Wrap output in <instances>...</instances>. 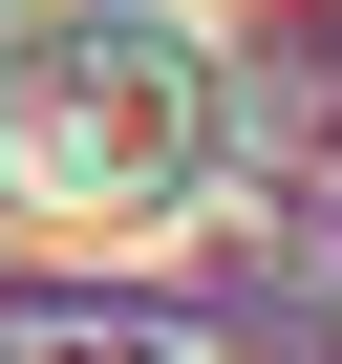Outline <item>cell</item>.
<instances>
[{"label":"cell","instance_id":"1","mask_svg":"<svg viewBox=\"0 0 342 364\" xmlns=\"http://www.w3.org/2000/svg\"><path fill=\"white\" fill-rule=\"evenodd\" d=\"M171 150H193V86L171 65H107V86H22L0 107V171H22L43 215H128Z\"/></svg>","mask_w":342,"mask_h":364}]
</instances>
